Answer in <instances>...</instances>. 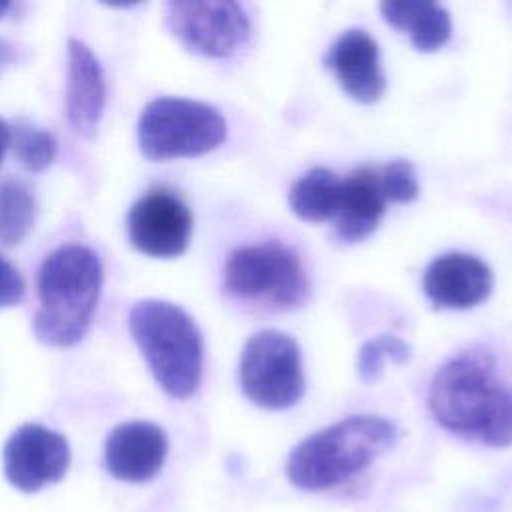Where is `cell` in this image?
Masks as SVG:
<instances>
[{
    "mask_svg": "<svg viewBox=\"0 0 512 512\" xmlns=\"http://www.w3.org/2000/svg\"><path fill=\"white\" fill-rule=\"evenodd\" d=\"M128 238L136 250L152 258H176L190 242L192 214L168 190H152L128 212Z\"/></svg>",
    "mask_w": 512,
    "mask_h": 512,
    "instance_id": "cell-10",
    "label": "cell"
},
{
    "mask_svg": "<svg viewBox=\"0 0 512 512\" xmlns=\"http://www.w3.org/2000/svg\"><path fill=\"white\" fill-rule=\"evenodd\" d=\"M428 406L448 432L486 446L512 444V388L496 376L492 360L458 356L432 378Z\"/></svg>",
    "mask_w": 512,
    "mask_h": 512,
    "instance_id": "cell-1",
    "label": "cell"
},
{
    "mask_svg": "<svg viewBox=\"0 0 512 512\" xmlns=\"http://www.w3.org/2000/svg\"><path fill=\"white\" fill-rule=\"evenodd\" d=\"M342 180L328 168L316 166L298 178L288 194L292 212L306 222L336 218L340 206Z\"/></svg>",
    "mask_w": 512,
    "mask_h": 512,
    "instance_id": "cell-17",
    "label": "cell"
},
{
    "mask_svg": "<svg viewBox=\"0 0 512 512\" xmlns=\"http://www.w3.org/2000/svg\"><path fill=\"white\" fill-rule=\"evenodd\" d=\"M4 474L22 492H38L58 482L70 464V448L62 434L40 426L24 424L4 444Z\"/></svg>",
    "mask_w": 512,
    "mask_h": 512,
    "instance_id": "cell-9",
    "label": "cell"
},
{
    "mask_svg": "<svg viewBox=\"0 0 512 512\" xmlns=\"http://www.w3.org/2000/svg\"><path fill=\"white\" fill-rule=\"evenodd\" d=\"M24 280L16 266L0 256V308L16 306L24 298Z\"/></svg>",
    "mask_w": 512,
    "mask_h": 512,
    "instance_id": "cell-22",
    "label": "cell"
},
{
    "mask_svg": "<svg viewBox=\"0 0 512 512\" xmlns=\"http://www.w3.org/2000/svg\"><path fill=\"white\" fill-rule=\"evenodd\" d=\"M224 288L240 300L274 310L300 308L310 296V280L300 258L278 242L234 250L224 266Z\"/></svg>",
    "mask_w": 512,
    "mask_h": 512,
    "instance_id": "cell-6",
    "label": "cell"
},
{
    "mask_svg": "<svg viewBox=\"0 0 512 512\" xmlns=\"http://www.w3.org/2000/svg\"><path fill=\"white\" fill-rule=\"evenodd\" d=\"M10 146L16 160L32 172L48 168L58 152V142L54 134L36 128L26 120H18L14 126H10Z\"/></svg>",
    "mask_w": 512,
    "mask_h": 512,
    "instance_id": "cell-19",
    "label": "cell"
},
{
    "mask_svg": "<svg viewBox=\"0 0 512 512\" xmlns=\"http://www.w3.org/2000/svg\"><path fill=\"white\" fill-rule=\"evenodd\" d=\"M398 440L394 422L374 414L350 416L304 438L288 456L292 486L320 492L368 468Z\"/></svg>",
    "mask_w": 512,
    "mask_h": 512,
    "instance_id": "cell-3",
    "label": "cell"
},
{
    "mask_svg": "<svg viewBox=\"0 0 512 512\" xmlns=\"http://www.w3.org/2000/svg\"><path fill=\"white\" fill-rule=\"evenodd\" d=\"M326 68L340 88L360 104L380 100L386 90L378 44L364 30L352 28L338 36L326 54Z\"/></svg>",
    "mask_w": 512,
    "mask_h": 512,
    "instance_id": "cell-13",
    "label": "cell"
},
{
    "mask_svg": "<svg viewBox=\"0 0 512 512\" xmlns=\"http://www.w3.org/2000/svg\"><path fill=\"white\" fill-rule=\"evenodd\" d=\"M166 452L168 438L164 430L152 422L134 420L116 426L108 434L104 460L114 478L140 484L160 472Z\"/></svg>",
    "mask_w": 512,
    "mask_h": 512,
    "instance_id": "cell-12",
    "label": "cell"
},
{
    "mask_svg": "<svg viewBox=\"0 0 512 512\" xmlns=\"http://www.w3.org/2000/svg\"><path fill=\"white\" fill-rule=\"evenodd\" d=\"M386 358H390L396 364H404L410 358V346L396 334H380L378 338L364 342L356 358L358 376L366 384L376 382L384 372Z\"/></svg>",
    "mask_w": 512,
    "mask_h": 512,
    "instance_id": "cell-20",
    "label": "cell"
},
{
    "mask_svg": "<svg viewBox=\"0 0 512 512\" xmlns=\"http://www.w3.org/2000/svg\"><path fill=\"white\" fill-rule=\"evenodd\" d=\"M386 196L380 188L378 170L362 166L342 180L336 234L344 242L368 238L380 224L386 210Z\"/></svg>",
    "mask_w": 512,
    "mask_h": 512,
    "instance_id": "cell-15",
    "label": "cell"
},
{
    "mask_svg": "<svg viewBox=\"0 0 512 512\" xmlns=\"http://www.w3.org/2000/svg\"><path fill=\"white\" fill-rule=\"evenodd\" d=\"M10 6H12L10 2H0V18L10 10Z\"/></svg>",
    "mask_w": 512,
    "mask_h": 512,
    "instance_id": "cell-24",
    "label": "cell"
},
{
    "mask_svg": "<svg viewBox=\"0 0 512 512\" xmlns=\"http://www.w3.org/2000/svg\"><path fill=\"white\" fill-rule=\"evenodd\" d=\"M228 134L224 116L190 98H156L138 120L140 152L154 162L190 158L218 148Z\"/></svg>",
    "mask_w": 512,
    "mask_h": 512,
    "instance_id": "cell-5",
    "label": "cell"
},
{
    "mask_svg": "<svg viewBox=\"0 0 512 512\" xmlns=\"http://www.w3.org/2000/svg\"><path fill=\"white\" fill-rule=\"evenodd\" d=\"M106 100L104 72L92 50L72 38L68 42V80H66V116L72 128L90 136L102 116Z\"/></svg>",
    "mask_w": 512,
    "mask_h": 512,
    "instance_id": "cell-14",
    "label": "cell"
},
{
    "mask_svg": "<svg viewBox=\"0 0 512 512\" xmlns=\"http://www.w3.org/2000/svg\"><path fill=\"white\" fill-rule=\"evenodd\" d=\"M102 264L94 250L68 244L54 250L38 272L40 308L34 316V336L56 348L78 344L98 304Z\"/></svg>",
    "mask_w": 512,
    "mask_h": 512,
    "instance_id": "cell-2",
    "label": "cell"
},
{
    "mask_svg": "<svg viewBox=\"0 0 512 512\" xmlns=\"http://www.w3.org/2000/svg\"><path fill=\"white\" fill-rule=\"evenodd\" d=\"M380 188L388 202H412L418 196V180L412 162L392 160L382 170H378Z\"/></svg>",
    "mask_w": 512,
    "mask_h": 512,
    "instance_id": "cell-21",
    "label": "cell"
},
{
    "mask_svg": "<svg viewBox=\"0 0 512 512\" xmlns=\"http://www.w3.org/2000/svg\"><path fill=\"white\" fill-rule=\"evenodd\" d=\"M128 328L160 388L178 400L192 396L204 364L196 322L172 302L142 300L130 310Z\"/></svg>",
    "mask_w": 512,
    "mask_h": 512,
    "instance_id": "cell-4",
    "label": "cell"
},
{
    "mask_svg": "<svg viewBox=\"0 0 512 512\" xmlns=\"http://www.w3.org/2000/svg\"><path fill=\"white\" fill-rule=\"evenodd\" d=\"M36 202L20 180L0 182V244H20L34 226Z\"/></svg>",
    "mask_w": 512,
    "mask_h": 512,
    "instance_id": "cell-18",
    "label": "cell"
},
{
    "mask_svg": "<svg viewBox=\"0 0 512 512\" xmlns=\"http://www.w3.org/2000/svg\"><path fill=\"white\" fill-rule=\"evenodd\" d=\"M240 386L244 396L268 410L294 406L306 388L298 344L284 332H256L240 356Z\"/></svg>",
    "mask_w": 512,
    "mask_h": 512,
    "instance_id": "cell-7",
    "label": "cell"
},
{
    "mask_svg": "<svg viewBox=\"0 0 512 512\" xmlns=\"http://www.w3.org/2000/svg\"><path fill=\"white\" fill-rule=\"evenodd\" d=\"M380 14L392 28L408 34L414 48L420 52H434L452 36L450 14L436 2L390 0L380 4Z\"/></svg>",
    "mask_w": 512,
    "mask_h": 512,
    "instance_id": "cell-16",
    "label": "cell"
},
{
    "mask_svg": "<svg viewBox=\"0 0 512 512\" xmlns=\"http://www.w3.org/2000/svg\"><path fill=\"white\" fill-rule=\"evenodd\" d=\"M8 146H10V126L0 118V164Z\"/></svg>",
    "mask_w": 512,
    "mask_h": 512,
    "instance_id": "cell-23",
    "label": "cell"
},
{
    "mask_svg": "<svg viewBox=\"0 0 512 512\" xmlns=\"http://www.w3.org/2000/svg\"><path fill=\"white\" fill-rule=\"evenodd\" d=\"M422 288L436 308L466 310L490 296L492 270L472 254L448 252L426 266Z\"/></svg>",
    "mask_w": 512,
    "mask_h": 512,
    "instance_id": "cell-11",
    "label": "cell"
},
{
    "mask_svg": "<svg viewBox=\"0 0 512 512\" xmlns=\"http://www.w3.org/2000/svg\"><path fill=\"white\" fill-rule=\"evenodd\" d=\"M168 30L192 52L232 56L250 36V18L232 0H176L166 4Z\"/></svg>",
    "mask_w": 512,
    "mask_h": 512,
    "instance_id": "cell-8",
    "label": "cell"
}]
</instances>
